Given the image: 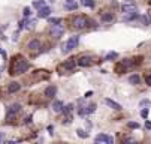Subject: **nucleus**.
<instances>
[{"mask_svg":"<svg viewBox=\"0 0 151 144\" xmlns=\"http://www.w3.org/2000/svg\"><path fill=\"white\" fill-rule=\"evenodd\" d=\"M145 83H147L148 86H151V75H147V77H145Z\"/></svg>","mask_w":151,"mask_h":144,"instance_id":"7c9ffc66","label":"nucleus"},{"mask_svg":"<svg viewBox=\"0 0 151 144\" xmlns=\"http://www.w3.org/2000/svg\"><path fill=\"white\" fill-rule=\"evenodd\" d=\"M81 3L84 6H88V8H94V2L93 0H81Z\"/></svg>","mask_w":151,"mask_h":144,"instance_id":"5701e85b","label":"nucleus"},{"mask_svg":"<svg viewBox=\"0 0 151 144\" xmlns=\"http://www.w3.org/2000/svg\"><path fill=\"white\" fill-rule=\"evenodd\" d=\"M145 128H147V129H151V122H147V123H145Z\"/></svg>","mask_w":151,"mask_h":144,"instance_id":"473e14b6","label":"nucleus"},{"mask_svg":"<svg viewBox=\"0 0 151 144\" xmlns=\"http://www.w3.org/2000/svg\"><path fill=\"white\" fill-rule=\"evenodd\" d=\"M112 18H114L112 12H109V14H103V15H102V21H111Z\"/></svg>","mask_w":151,"mask_h":144,"instance_id":"4be33fe9","label":"nucleus"},{"mask_svg":"<svg viewBox=\"0 0 151 144\" xmlns=\"http://www.w3.org/2000/svg\"><path fill=\"white\" fill-rule=\"evenodd\" d=\"M48 23H50L51 26H58V24L61 23V18H50Z\"/></svg>","mask_w":151,"mask_h":144,"instance_id":"412c9836","label":"nucleus"},{"mask_svg":"<svg viewBox=\"0 0 151 144\" xmlns=\"http://www.w3.org/2000/svg\"><path fill=\"white\" fill-rule=\"evenodd\" d=\"M139 81H141L139 75H132L130 78H129V83L130 84H139Z\"/></svg>","mask_w":151,"mask_h":144,"instance_id":"6ab92c4d","label":"nucleus"},{"mask_svg":"<svg viewBox=\"0 0 151 144\" xmlns=\"http://www.w3.org/2000/svg\"><path fill=\"white\" fill-rule=\"evenodd\" d=\"M21 111V105L19 104H12L9 108H8V111H6V117H8V120H11L17 113H19Z\"/></svg>","mask_w":151,"mask_h":144,"instance_id":"39448f33","label":"nucleus"},{"mask_svg":"<svg viewBox=\"0 0 151 144\" xmlns=\"http://www.w3.org/2000/svg\"><path fill=\"white\" fill-rule=\"evenodd\" d=\"M127 126H129V128H132V129H138V128H139V125H138V123H135V122H129V123H127Z\"/></svg>","mask_w":151,"mask_h":144,"instance_id":"b1692460","label":"nucleus"},{"mask_svg":"<svg viewBox=\"0 0 151 144\" xmlns=\"http://www.w3.org/2000/svg\"><path fill=\"white\" fill-rule=\"evenodd\" d=\"M64 8H66V9H76V3H66Z\"/></svg>","mask_w":151,"mask_h":144,"instance_id":"bb28decb","label":"nucleus"},{"mask_svg":"<svg viewBox=\"0 0 151 144\" xmlns=\"http://www.w3.org/2000/svg\"><path fill=\"white\" fill-rule=\"evenodd\" d=\"M76 132H78V135H79L81 138H87V137H88V134H85V132H84L82 129H78Z\"/></svg>","mask_w":151,"mask_h":144,"instance_id":"a878e982","label":"nucleus"},{"mask_svg":"<svg viewBox=\"0 0 151 144\" xmlns=\"http://www.w3.org/2000/svg\"><path fill=\"white\" fill-rule=\"evenodd\" d=\"M105 104L108 105V107H111L112 110H121V105L118 104V102H115V101H112V99H105Z\"/></svg>","mask_w":151,"mask_h":144,"instance_id":"9b49d317","label":"nucleus"},{"mask_svg":"<svg viewBox=\"0 0 151 144\" xmlns=\"http://www.w3.org/2000/svg\"><path fill=\"white\" fill-rule=\"evenodd\" d=\"M63 33H64V27H63L61 24H58V26H52V27H51V35H52L54 38H60Z\"/></svg>","mask_w":151,"mask_h":144,"instance_id":"423d86ee","label":"nucleus"},{"mask_svg":"<svg viewBox=\"0 0 151 144\" xmlns=\"http://www.w3.org/2000/svg\"><path fill=\"white\" fill-rule=\"evenodd\" d=\"M78 65H79V66H90V65H91V59L87 57V56H82V57L78 60Z\"/></svg>","mask_w":151,"mask_h":144,"instance_id":"ddd939ff","label":"nucleus"},{"mask_svg":"<svg viewBox=\"0 0 151 144\" xmlns=\"http://www.w3.org/2000/svg\"><path fill=\"white\" fill-rule=\"evenodd\" d=\"M50 14H51V8H50V6L42 8V9H39V12H37L39 18H48V17H50Z\"/></svg>","mask_w":151,"mask_h":144,"instance_id":"6e6552de","label":"nucleus"},{"mask_svg":"<svg viewBox=\"0 0 151 144\" xmlns=\"http://www.w3.org/2000/svg\"><path fill=\"white\" fill-rule=\"evenodd\" d=\"M24 122H26V123H30V122H32V116H27Z\"/></svg>","mask_w":151,"mask_h":144,"instance_id":"2f4dec72","label":"nucleus"},{"mask_svg":"<svg viewBox=\"0 0 151 144\" xmlns=\"http://www.w3.org/2000/svg\"><path fill=\"white\" fill-rule=\"evenodd\" d=\"M52 110L55 111V113H61L63 110H64V104L61 101H55L54 104H52Z\"/></svg>","mask_w":151,"mask_h":144,"instance_id":"4468645a","label":"nucleus"},{"mask_svg":"<svg viewBox=\"0 0 151 144\" xmlns=\"http://www.w3.org/2000/svg\"><path fill=\"white\" fill-rule=\"evenodd\" d=\"M27 69H29V62H26L24 59H19V60H17V63L12 68L11 74H24Z\"/></svg>","mask_w":151,"mask_h":144,"instance_id":"f257e3e1","label":"nucleus"},{"mask_svg":"<svg viewBox=\"0 0 151 144\" xmlns=\"http://www.w3.org/2000/svg\"><path fill=\"white\" fill-rule=\"evenodd\" d=\"M139 15H138V12H133V14H126L124 17H123V21H132V20H135V18H138Z\"/></svg>","mask_w":151,"mask_h":144,"instance_id":"dca6fc26","label":"nucleus"},{"mask_svg":"<svg viewBox=\"0 0 151 144\" xmlns=\"http://www.w3.org/2000/svg\"><path fill=\"white\" fill-rule=\"evenodd\" d=\"M96 141H103V143H108V144H112V137L106 135V134H99L96 137Z\"/></svg>","mask_w":151,"mask_h":144,"instance_id":"1a4fd4ad","label":"nucleus"},{"mask_svg":"<svg viewBox=\"0 0 151 144\" xmlns=\"http://www.w3.org/2000/svg\"><path fill=\"white\" fill-rule=\"evenodd\" d=\"M93 95V92H87V93H85V98H88V96H91Z\"/></svg>","mask_w":151,"mask_h":144,"instance_id":"f704fd0d","label":"nucleus"},{"mask_svg":"<svg viewBox=\"0 0 151 144\" xmlns=\"http://www.w3.org/2000/svg\"><path fill=\"white\" fill-rule=\"evenodd\" d=\"M33 6L37 8V9H42V8L47 6V3H45V0H36V2L33 3Z\"/></svg>","mask_w":151,"mask_h":144,"instance_id":"f3484780","label":"nucleus"},{"mask_svg":"<svg viewBox=\"0 0 151 144\" xmlns=\"http://www.w3.org/2000/svg\"><path fill=\"white\" fill-rule=\"evenodd\" d=\"M23 14H24V17H30V15H32V9L27 6V8H24V12H23Z\"/></svg>","mask_w":151,"mask_h":144,"instance_id":"cd10ccee","label":"nucleus"},{"mask_svg":"<svg viewBox=\"0 0 151 144\" xmlns=\"http://www.w3.org/2000/svg\"><path fill=\"white\" fill-rule=\"evenodd\" d=\"M117 53H109V54H108L106 57H105V60H111V59H117Z\"/></svg>","mask_w":151,"mask_h":144,"instance_id":"393cba45","label":"nucleus"},{"mask_svg":"<svg viewBox=\"0 0 151 144\" xmlns=\"http://www.w3.org/2000/svg\"><path fill=\"white\" fill-rule=\"evenodd\" d=\"M145 105H150V101H148V99L141 101V107H145Z\"/></svg>","mask_w":151,"mask_h":144,"instance_id":"c85d7f7f","label":"nucleus"},{"mask_svg":"<svg viewBox=\"0 0 151 144\" xmlns=\"http://www.w3.org/2000/svg\"><path fill=\"white\" fill-rule=\"evenodd\" d=\"M75 63H76V60H75V59H69L66 63H64V68H66V69H72V68L75 66Z\"/></svg>","mask_w":151,"mask_h":144,"instance_id":"a211bd4d","label":"nucleus"},{"mask_svg":"<svg viewBox=\"0 0 151 144\" xmlns=\"http://www.w3.org/2000/svg\"><path fill=\"white\" fill-rule=\"evenodd\" d=\"M78 42H79V36H78V35L69 38V39L66 41V44L63 45V53H70L73 48H76Z\"/></svg>","mask_w":151,"mask_h":144,"instance_id":"f03ea898","label":"nucleus"},{"mask_svg":"<svg viewBox=\"0 0 151 144\" xmlns=\"http://www.w3.org/2000/svg\"><path fill=\"white\" fill-rule=\"evenodd\" d=\"M121 11L126 14H133V12H138V8H136V3L133 2V0H129V2H124L121 5Z\"/></svg>","mask_w":151,"mask_h":144,"instance_id":"7ed1b4c3","label":"nucleus"},{"mask_svg":"<svg viewBox=\"0 0 151 144\" xmlns=\"http://www.w3.org/2000/svg\"><path fill=\"white\" fill-rule=\"evenodd\" d=\"M96 111V104H90L87 107H84V110H79V114H91Z\"/></svg>","mask_w":151,"mask_h":144,"instance_id":"9d476101","label":"nucleus"},{"mask_svg":"<svg viewBox=\"0 0 151 144\" xmlns=\"http://www.w3.org/2000/svg\"><path fill=\"white\" fill-rule=\"evenodd\" d=\"M68 2H69V3H72V2H73V0H68Z\"/></svg>","mask_w":151,"mask_h":144,"instance_id":"e433bc0d","label":"nucleus"},{"mask_svg":"<svg viewBox=\"0 0 151 144\" xmlns=\"http://www.w3.org/2000/svg\"><path fill=\"white\" fill-rule=\"evenodd\" d=\"M123 144H138V141L135 138H132V137H127V138L123 140Z\"/></svg>","mask_w":151,"mask_h":144,"instance_id":"aec40b11","label":"nucleus"},{"mask_svg":"<svg viewBox=\"0 0 151 144\" xmlns=\"http://www.w3.org/2000/svg\"><path fill=\"white\" fill-rule=\"evenodd\" d=\"M73 26H75V29H78V30L85 29V27L88 26V20H87V17H84V15H78V17L73 20Z\"/></svg>","mask_w":151,"mask_h":144,"instance_id":"20e7f679","label":"nucleus"},{"mask_svg":"<svg viewBox=\"0 0 151 144\" xmlns=\"http://www.w3.org/2000/svg\"><path fill=\"white\" fill-rule=\"evenodd\" d=\"M141 116H142L144 119H147V117H148V110H142V111H141Z\"/></svg>","mask_w":151,"mask_h":144,"instance_id":"c756f323","label":"nucleus"},{"mask_svg":"<svg viewBox=\"0 0 151 144\" xmlns=\"http://www.w3.org/2000/svg\"><path fill=\"white\" fill-rule=\"evenodd\" d=\"M27 47H29V50H32V51H37V50L42 48V44H40V41H37V39H32Z\"/></svg>","mask_w":151,"mask_h":144,"instance_id":"0eeeda50","label":"nucleus"},{"mask_svg":"<svg viewBox=\"0 0 151 144\" xmlns=\"http://www.w3.org/2000/svg\"><path fill=\"white\" fill-rule=\"evenodd\" d=\"M19 89H21V84L17 83V81H12V83L8 86V92H9V93H15V92H18Z\"/></svg>","mask_w":151,"mask_h":144,"instance_id":"f8f14e48","label":"nucleus"},{"mask_svg":"<svg viewBox=\"0 0 151 144\" xmlns=\"http://www.w3.org/2000/svg\"><path fill=\"white\" fill-rule=\"evenodd\" d=\"M55 93H57V87H55V86H48V87L45 89V96H48V98L55 96Z\"/></svg>","mask_w":151,"mask_h":144,"instance_id":"2eb2a0df","label":"nucleus"},{"mask_svg":"<svg viewBox=\"0 0 151 144\" xmlns=\"http://www.w3.org/2000/svg\"><path fill=\"white\" fill-rule=\"evenodd\" d=\"M3 138H5V134H3V132H0V143H2Z\"/></svg>","mask_w":151,"mask_h":144,"instance_id":"72a5a7b5","label":"nucleus"},{"mask_svg":"<svg viewBox=\"0 0 151 144\" xmlns=\"http://www.w3.org/2000/svg\"><path fill=\"white\" fill-rule=\"evenodd\" d=\"M5 144H15L14 141H8V143H5Z\"/></svg>","mask_w":151,"mask_h":144,"instance_id":"c9c22d12","label":"nucleus"}]
</instances>
